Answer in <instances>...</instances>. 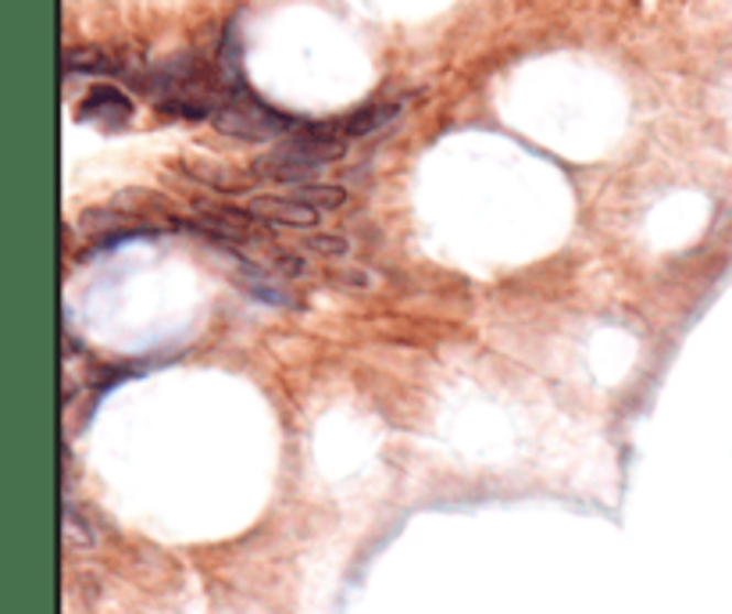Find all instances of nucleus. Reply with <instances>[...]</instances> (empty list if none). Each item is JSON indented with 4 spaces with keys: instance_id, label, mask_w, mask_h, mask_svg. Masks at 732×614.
Listing matches in <instances>:
<instances>
[{
    "instance_id": "nucleus-1",
    "label": "nucleus",
    "mask_w": 732,
    "mask_h": 614,
    "mask_svg": "<svg viewBox=\"0 0 732 614\" xmlns=\"http://www.w3.org/2000/svg\"><path fill=\"white\" fill-rule=\"evenodd\" d=\"M222 133L229 136H240V140H265V136H275V133H286L293 125L286 114H275L272 108H265L261 100H251L243 94L229 97L226 105L215 108V119H211Z\"/></svg>"
},
{
    "instance_id": "nucleus-2",
    "label": "nucleus",
    "mask_w": 732,
    "mask_h": 614,
    "mask_svg": "<svg viewBox=\"0 0 732 614\" xmlns=\"http://www.w3.org/2000/svg\"><path fill=\"white\" fill-rule=\"evenodd\" d=\"M79 119L94 122L100 129H119L133 119V100H129L122 90H114V86H94V90L83 97Z\"/></svg>"
},
{
    "instance_id": "nucleus-3",
    "label": "nucleus",
    "mask_w": 732,
    "mask_h": 614,
    "mask_svg": "<svg viewBox=\"0 0 732 614\" xmlns=\"http://www.w3.org/2000/svg\"><path fill=\"white\" fill-rule=\"evenodd\" d=\"M251 215L261 218V222H269V226L307 229V226H318V215H321V211L307 208V204L293 200V197H254V200H251Z\"/></svg>"
},
{
    "instance_id": "nucleus-4",
    "label": "nucleus",
    "mask_w": 732,
    "mask_h": 614,
    "mask_svg": "<svg viewBox=\"0 0 732 614\" xmlns=\"http://www.w3.org/2000/svg\"><path fill=\"white\" fill-rule=\"evenodd\" d=\"M65 72L68 76H119L122 62L114 54H105L97 47H83V51L65 54Z\"/></svg>"
},
{
    "instance_id": "nucleus-5",
    "label": "nucleus",
    "mask_w": 732,
    "mask_h": 614,
    "mask_svg": "<svg viewBox=\"0 0 732 614\" xmlns=\"http://www.w3.org/2000/svg\"><path fill=\"white\" fill-rule=\"evenodd\" d=\"M401 100H393V105H372V108H361L358 114H350L343 122V133L347 136H369L375 129H383L386 122H393L401 114Z\"/></svg>"
},
{
    "instance_id": "nucleus-6",
    "label": "nucleus",
    "mask_w": 732,
    "mask_h": 614,
    "mask_svg": "<svg viewBox=\"0 0 732 614\" xmlns=\"http://www.w3.org/2000/svg\"><path fill=\"white\" fill-rule=\"evenodd\" d=\"M293 200L307 204V208L315 211H336L347 204V189L340 186H329V183H318V186H297L293 189Z\"/></svg>"
},
{
    "instance_id": "nucleus-7",
    "label": "nucleus",
    "mask_w": 732,
    "mask_h": 614,
    "mask_svg": "<svg viewBox=\"0 0 732 614\" xmlns=\"http://www.w3.org/2000/svg\"><path fill=\"white\" fill-rule=\"evenodd\" d=\"M243 286L251 289V294H254L258 300H265V304H280V307H297V300H293V297L286 294V289H283L280 283L265 279V275H261V272H258V275H254V272L247 275V279H243Z\"/></svg>"
},
{
    "instance_id": "nucleus-8",
    "label": "nucleus",
    "mask_w": 732,
    "mask_h": 614,
    "mask_svg": "<svg viewBox=\"0 0 732 614\" xmlns=\"http://www.w3.org/2000/svg\"><path fill=\"white\" fill-rule=\"evenodd\" d=\"M304 246H307V251H315V254H326V257H343V254H350V243L340 240V237H312Z\"/></svg>"
},
{
    "instance_id": "nucleus-9",
    "label": "nucleus",
    "mask_w": 732,
    "mask_h": 614,
    "mask_svg": "<svg viewBox=\"0 0 732 614\" xmlns=\"http://www.w3.org/2000/svg\"><path fill=\"white\" fill-rule=\"evenodd\" d=\"M340 286L369 289V286H372V275H369V272H343V275H340Z\"/></svg>"
},
{
    "instance_id": "nucleus-10",
    "label": "nucleus",
    "mask_w": 732,
    "mask_h": 614,
    "mask_svg": "<svg viewBox=\"0 0 732 614\" xmlns=\"http://www.w3.org/2000/svg\"><path fill=\"white\" fill-rule=\"evenodd\" d=\"M275 268L286 272V275H301V272H304V261L293 257V254H280V257H275Z\"/></svg>"
}]
</instances>
